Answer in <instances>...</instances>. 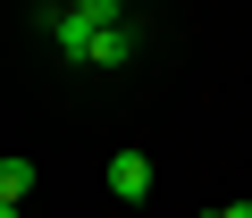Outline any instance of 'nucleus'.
I'll use <instances>...</instances> for the list:
<instances>
[{
  "label": "nucleus",
  "instance_id": "obj_5",
  "mask_svg": "<svg viewBox=\"0 0 252 218\" xmlns=\"http://www.w3.org/2000/svg\"><path fill=\"white\" fill-rule=\"evenodd\" d=\"M202 218H210V210H202Z\"/></svg>",
  "mask_w": 252,
  "mask_h": 218
},
{
  "label": "nucleus",
  "instance_id": "obj_2",
  "mask_svg": "<svg viewBox=\"0 0 252 218\" xmlns=\"http://www.w3.org/2000/svg\"><path fill=\"white\" fill-rule=\"evenodd\" d=\"M101 185H109V201H126V210H135V201H152V151H135V143H126V151H109Z\"/></svg>",
  "mask_w": 252,
  "mask_h": 218
},
{
  "label": "nucleus",
  "instance_id": "obj_1",
  "mask_svg": "<svg viewBox=\"0 0 252 218\" xmlns=\"http://www.w3.org/2000/svg\"><path fill=\"white\" fill-rule=\"evenodd\" d=\"M42 42L59 67H84V76H118L135 67L143 42H152V17L135 0H42Z\"/></svg>",
  "mask_w": 252,
  "mask_h": 218
},
{
  "label": "nucleus",
  "instance_id": "obj_3",
  "mask_svg": "<svg viewBox=\"0 0 252 218\" xmlns=\"http://www.w3.org/2000/svg\"><path fill=\"white\" fill-rule=\"evenodd\" d=\"M34 176H42V168H34L26 151H9V160H0V201H26V193H34Z\"/></svg>",
  "mask_w": 252,
  "mask_h": 218
},
{
  "label": "nucleus",
  "instance_id": "obj_4",
  "mask_svg": "<svg viewBox=\"0 0 252 218\" xmlns=\"http://www.w3.org/2000/svg\"><path fill=\"white\" fill-rule=\"evenodd\" d=\"M210 218H252V201H227V210H210Z\"/></svg>",
  "mask_w": 252,
  "mask_h": 218
}]
</instances>
